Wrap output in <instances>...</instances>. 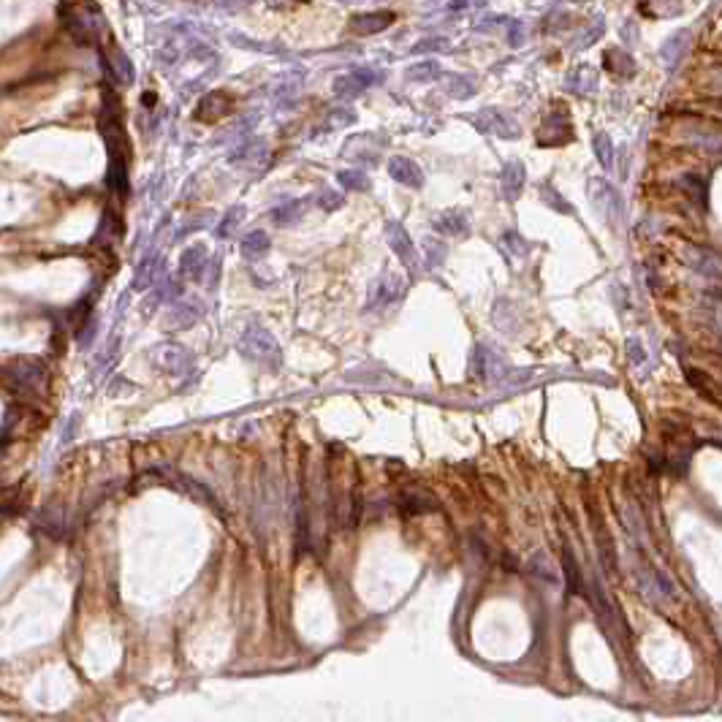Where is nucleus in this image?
I'll return each instance as SVG.
<instances>
[{"mask_svg":"<svg viewBox=\"0 0 722 722\" xmlns=\"http://www.w3.org/2000/svg\"><path fill=\"white\" fill-rule=\"evenodd\" d=\"M236 351L253 364H263V367H280L283 364V351L277 345L275 334H269L263 326H247L245 334L236 342Z\"/></svg>","mask_w":722,"mask_h":722,"instance_id":"1","label":"nucleus"},{"mask_svg":"<svg viewBox=\"0 0 722 722\" xmlns=\"http://www.w3.org/2000/svg\"><path fill=\"white\" fill-rule=\"evenodd\" d=\"M586 196L595 204V209H598V215L603 217V220H608V223H619V220H622V215H625V204H622L619 190H616L611 182H606V180H600V177H592V180L586 182Z\"/></svg>","mask_w":722,"mask_h":722,"instance_id":"2","label":"nucleus"},{"mask_svg":"<svg viewBox=\"0 0 722 722\" xmlns=\"http://www.w3.org/2000/svg\"><path fill=\"white\" fill-rule=\"evenodd\" d=\"M46 378V369L35 359H14L6 364V383L16 391H38Z\"/></svg>","mask_w":722,"mask_h":722,"instance_id":"3","label":"nucleus"},{"mask_svg":"<svg viewBox=\"0 0 722 722\" xmlns=\"http://www.w3.org/2000/svg\"><path fill=\"white\" fill-rule=\"evenodd\" d=\"M470 123L476 125L481 133H489V136L497 138H519V133H522V125L500 109H481L478 114H473Z\"/></svg>","mask_w":722,"mask_h":722,"instance_id":"4","label":"nucleus"},{"mask_svg":"<svg viewBox=\"0 0 722 722\" xmlns=\"http://www.w3.org/2000/svg\"><path fill=\"white\" fill-rule=\"evenodd\" d=\"M402 296H405V280L400 275H394V272H385L381 275L375 283H372V288H369V296H367V310H385L391 307V305H397Z\"/></svg>","mask_w":722,"mask_h":722,"instance_id":"5","label":"nucleus"},{"mask_svg":"<svg viewBox=\"0 0 722 722\" xmlns=\"http://www.w3.org/2000/svg\"><path fill=\"white\" fill-rule=\"evenodd\" d=\"M234 109H236V101H234L231 92L226 90L207 92L199 101V106H196V120H201V123H217V120L229 117Z\"/></svg>","mask_w":722,"mask_h":722,"instance_id":"6","label":"nucleus"},{"mask_svg":"<svg viewBox=\"0 0 722 722\" xmlns=\"http://www.w3.org/2000/svg\"><path fill=\"white\" fill-rule=\"evenodd\" d=\"M385 236H388V247L394 250V256L400 258L408 269H418L421 266V258H418V250L413 247L410 242V236H408V231L402 229L397 220H391L388 226H385Z\"/></svg>","mask_w":722,"mask_h":722,"instance_id":"7","label":"nucleus"},{"mask_svg":"<svg viewBox=\"0 0 722 722\" xmlns=\"http://www.w3.org/2000/svg\"><path fill=\"white\" fill-rule=\"evenodd\" d=\"M153 361L163 369L166 375H182V372H187V367H190V354L185 351L182 345L166 342V345H158L153 351Z\"/></svg>","mask_w":722,"mask_h":722,"instance_id":"8","label":"nucleus"},{"mask_svg":"<svg viewBox=\"0 0 722 722\" xmlns=\"http://www.w3.org/2000/svg\"><path fill=\"white\" fill-rule=\"evenodd\" d=\"M570 138H573V128H570L565 114H552V117H546V123L540 125V131H538L540 147H559V144H568Z\"/></svg>","mask_w":722,"mask_h":722,"instance_id":"9","label":"nucleus"},{"mask_svg":"<svg viewBox=\"0 0 722 722\" xmlns=\"http://www.w3.org/2000/svg\"><path fill=\"white\" fill-rule=\"evenodd\" d=\"M388 177L394 182L405 185V187H413V190L424 187V171H421V166L415 160H410V158H402V155L388 158Z\"/></svg>","mask_w":722,"mask_h":722,"instance_id":"10","label":"nucleus"},{"mask_svg":"<svg viewBox=\"0 0 722 722\" xmlns=\"http://www.w3.org/2000/svg\"><path fill=\"white\" fill-rule=\"evenodd\" d=\"M432 226L446 234V236H454V239H464L470 234V220L461 209H443L432 217Z\"/></svg>","mask_w":722,"mask_h":722,"instance_id":"11","label":"nucleus"},{"mask_svg":"<svg viewBox=\"0 0 722 722\" xmlns=\"http://www.w3.org/2000/svg\"><path fill=\"white\" fill-rule=\"evenodd\" d=\"M378 74L375 71H369V68H359L354 74H348V77H339L334 82V92H337L339 98H354L359 92H364L367 87H372L375 82H378Z\"/></svg>","mask_w":722,"mask_h":722,"instance_id":"12","label":"nucleus"},{"mask_svg":"<svg viewBox=\"0 0 722 722\" xmlns=\"http://www.w3.org/2000/svg\"><path fill=\"white\" fill-rule=\"evenodd\" d=\"M473 369H476L478 378L494 381V378H503V375H505V361L494 354V351H489L486 345H478L476 351H473Z\"/></svg>","mask_w":722,"mask_h":722,"instance_id":"13","label":"nucleus"},{"mask_svg":"<svg viewBox=\"0 0 722 722\" xmlns=\"http://www.w3.org/2000/svg\"><path fill=\"white\" fill-rule=\"evenodd\" d=\"M397 14L394 11H369V14H356L351 19V31L359 33V35H372V33H381L385 28L394 25Z\"/></svg>","mask_w":722,"mask_h":722,"instance_id":"14","label":"nucleus"},{"mask_svg":"<svg viewBox=\"0 0 722 722\" xmlns=\"http://www.w3.org/2000/svg\"><path fill=\"white\" fill-rule=\"evenodd\" d=\"M199 321H201L199 302H177V305H171L163 326L171 329V332H177V329H190L193 323H199Z\"/></svg>","mask_w":722,"mask_h":722,"instance_id":"15","label":"nucleus"},{"mask_svg":"<svg viewBox=\"0 0 722 722\" xmlns=\"http://www.w3.org/2000/svg\"><path fill=\"white\" fill-rule=\"evenodd\" d=\"M524 180H527V171H524L522 160H508L503 166V177H500V185H503V193H505L508 201H516L522 196Z\"/></svg>","mask_w":722,"mask_h":722,"instance_id":"16","label":"nucleus"},{"mask_svg":"<svg viewBox=\"0 0 722 722\" xmlns=\"http://www.w3.org/2000/svg\"><path fill=\"white\" fill-rule=\"evenodd\" d=\"M565 84L576 95H589V92L598 90V71L592 65H576L565 79Z\"/></svg>","mask_w":722,"mask_h":722,"instance_id":"17","label":"nucleus"},{"mask_svg":"<svg viewBox=\"0 0 722 722\" xmlns=\"http://www.w3.org/2000/svg\"><path fill=\"white\" fill-rule=\"evenodd\" d=\"M207 269V247L204 245H193L187 247L180 258V275L187 277V280H201Z\"/></svg>","mask_w":722,"mask_h":722,"instance_id":"18","label":"nucleus"},{"mask_svg":"<svg viewBox=\"0 0 722 722\" xmlns=\"http://www.w3.org/2000/svg\"><path fill=\"white\" fill-rule=\"evenodd\" d=\"M687 263H690L692 272H698V275L704 277H722V263L717 256H711L706 250H701V247H690L687 250Z\"/></svg>","mask_w":722,"mask_h":722,"instance_id":"19","label":"nucleus"},{"mask_svg":"<svg viewBox=\"0 0 722 722\" xmlns=\"http://www.w3.org/2000/svg\"><path fill=\"white\" fill-rule=\"evenodd\" d=\"M690 41H692V33L690 31H677L665 44H662V49H660V55H662V60H665V65L668 68H674L682 58H684V52L690 49Z\"/></svg>","mask_w":722,"mask_h":722,"instance_id":"20","label":"nucleus"},{"mask_svg":"<svg viewBox=\"0 0 722 722\" xmlns=\"http://www.w3.org/2000/svg\"><path fill=\"white\" fill-rule=\"evenodd\" d=\"M603 62H606V68H608L611 74H616V77H633V74H635V60H633L630 52H625L622 46L606 49Z\"/></svg>","mask_w":722,"mask_h":722,"instance_id":"21","label":"nucleus"},{"mask_svg":"<svg viewBox=\"0 0 722 722\" xmlns=\"http://www.w3.org/2000/svg\"><path fill=\"white\" fill-rule=\"evenodd\" d=\"M269 247H272V239H269L266 231H250L242 239V256L250 258V261H258L269 253Z\"/></svg>","mask_w":722,"mask_h":722,"instance_id":"22","label":"nucleus"},{"mask_svg":"<svg viewBox=\"0 0 722 722\" xmlns=\"http://www.w3.org/2000/svg\"><path fill=\"white\" fill-rule=\"evenodd\" d=\"M106 65H109V74L117 79V82H123V84H131L133 82V65L131 60L123 55V49H111L106 55Z\"/></svg>","mask_w":722,"mask_h":722,"instance_id":"23","label":"nucleus"},{"mask_svg":"<svg viewBox=\"0 0 722 722\" xmlns=\"http://www.w3.org/2000/svg\"><path fill=\"white\" fill-rule=\"evenodd\" d=\"M641 11L649 16H660V19H671V16H677L684 11V6H682V0H646L644 6H641Z\"/></svg>","mask_w":722,"mask_h":722,"instance_id":"24","label":"nucleus"},{"mask_svg":"<svg viewBox=\"0 0 722 722\" xmlns=\"http://www.w3.org/2000/svg\"><path fill=\"white\" fill-rule=\"evenodd\" d=\"M592 147H595V155H598L600 166L606 171L614 169V141H611V136H608V133H595Z\"/></svg>","mask_w":722,"mask_h":722,"instance_id":"25","label":"nucleus"},{"mask_svg":"<svg viewBox=\"0 0 722 722\" xmlns=\"http://www.w3.org/2000/svg\"><path fill=\"white\" fill-rule=\"evenodd\" d=\"M530 570H532L538 579H543L546 584H559V573L554 570V565L549 562L546 554H535V557L530 559Z\"/></svg>","mask_w":722,"mask_h":722,"instance_id":"26","label":"nucleus"},{"mask_svg":"<svg viewBox=\"0 0 722 722\" xmlns=\"http://www.w3.org/2000/svg\"><path fill=\"white\" fill-rule=\"evenodd\" d=\"M440 77V65L437 60H424V62H415L408 68V79H413V82H432V79Z\"/></svg>","mask_w":722,"mask_h":722,"instance_id":"27","label":"nucleus"},{"mask_svg":"<svg viewBox=\"0 0 722 722\" xmlns=\"http://www.w3.org/2000/svg\"><path fill=\"white\" fill-rule=\"evenodd\" d=\"M538 193H540V199L546 201V204L552 207L554 212H565V215H573V207H570L568 201H565L562 196H559V193H557V190H554V185L543 182V185H540Z\"/></svg>","mask_w":722,"mask_h":722,"instance_id":"28","label":"nucleus"},{"mask_svg":"<svg viewBox=\"0 0 722 722\" xmlns=\"http://www.w3.org/2000/svg\"><path fill=\"white\" fill-rule=\"evenodd\" d=\"M242 217H245V207H234V209H229L226 217L220 220V226H217V236H220V239L231 236V234L236 231V226L242 223Z\"/></svg>","mask_w":722,"mask_h":722,"instance_id":"29","label":"nucleus"},{"mask_svg":"<svg viewBox=\"0 0 722 722\" xmlns=\"http://www.w3.org/2000/svg\"><path fill=\"white\" fill-rule=\"evenodd\" d=\"M337 180L345 190H369V177L361 171H339Z\"/></svg>","mask_w":722,"mask_h":722,"instance_id":"30","label":"nucleus"},{"mask_svg":"<svg viewBox=\"0 0 722 722\" xmlns=\"http://www.w3.org/2000/svg\"><path fill=\"white\" fill-rule=\"evenodd\" d=\"M448 92L454 95V98H470L473 92H476V82L470 77H451L448 79Z\"/></svg>","mask_w":722,"mask_h":722,"instance_id":"31","label":"nucleus"},{"mask_svg":"<svg viewBox=\"0 0 722 722\" xmlns=\"http://www.w3.org/2000/svg\"><path fill=\"white\" fill-rule=\"evenodd\" d=\"M503 245H505V250L513 256V258H524L527 253H530V245H527V239L524 236H519L516 231H508L505 236H503Z\"/></svg>","mask_w":722,"mask_h":722,"instance_id":"32","label":"nucleus"},{"mask_svg":"<svg viewBox=\"0 0 722 722\" xmlns=\"http://www.w3.org/2000/svg\"><path fill=\"white\" fill-rule=\"evenodd\" d=\"M302 217V201H291V204H285L283 209H275V220L280 226H291Z\"/></svg>","mask_w":722,"mask_h":722,"instance_id":"33","label":"nucleus"},{"mask_svg":"<svg viewBox=\"0 0 722 722\" xmlns=\"http://www.w3.org/2000/svg\"><path fill=\"white\" fill-rule=\"evenodd\" d=\"M628 354H630L633 367H644L646 364V351H644V345H641V339H635V337L628 339Z\"/></svg>","mask_w":722,"mask_h":722,"instance_id":"34","label":"nucleus"},{"mask_svg":"<svg viewBox=\"0 0 722 722\" xmlns=\"http://www.w3.org/2000/svg\"><path fill=\"white\" fill-rule=\"evenodd\" d=\"M603 31H606L603 19H595V22H592V28H586L584 35L579 38V46H592V44H595V41L600 38V35H603Z\"/></svg>","mask_w":722,"mask_h":722,"instance_id":"35","label":"nucleus"},{"mask_svg":"<svg viewBox=\"0 0 722 722\" xmlns=\"http://www.w3.org/2000/svg\"><path fill=\"white\" fill-rule=\"evenodd\" d=\"M318 201H321L323 209H339V207H342V201H345V199H342L339 193H334V190H323L321 199H318Z\"/></svg>","mask_w":722,"mask_h":722,"instance_id":"36","label":"nucleus"},{"mask_svg":"<svg viewBox=\"0 0 722 722\" xmlns=\"http://www.w3.org/2000/svg\"><path fill=\"white\" fill-rule=\"evenodd\" d=\"M565 570H568L570 589H576V586H579V568H576V562H573V557H570V554H565Z\"/></svg>","mask_w":722,"mask_h":722,"instance_id":"37","label":"nucleus"},{"mask_svg":"<svg viewBox=\"0 0 722 722\" xmlns=\"http://www.w3.org/2000/svg\"><path fill=\"white\" fill-rule=\"evenodd\" d=\"M709 87L722 95V68H717V71H711V74H709Z\"/></svg>","mask_w":722,"mask_h":722,"instance_id":"38","label":"nucleus"},{"mask_svg":"<svg viewBox=\"0 0 722 722\" xmlns=\"http://www.w3.org/2000/svg\"><path fill=\"white\" fill-rule=\"evenodd\" d=\"M408 505H418V497H408ZM421 505L427 508V510H432L434 503H432V500H421ZM424 508H421V510H424Z\"/></svg>","mask_w":722,"mask_h":722,"instance_id":"39","label":"nucleus"},{"mask_svg":"<svg viewBox=\"0 0 722 722\" xmlns=\"http://www.w3.org/2000/svg\"><path fill=\"white\" fill-rule=\"evenodd\" d=\"M196 3H201V0H196Z\"/></svg>","mask_w":722,"mask_h":722,"instance_id":"40","label":"nucleus"}]
</instances>
